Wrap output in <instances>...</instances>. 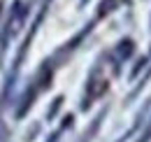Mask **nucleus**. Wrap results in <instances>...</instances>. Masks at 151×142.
I'll list each match as a JSON object with an SVG mask.
<instances>
[{"label": "nucleus", "mask_w": 151, "mask_h": 142, "mask_svg": "<svg viewBox=\"0 0 151 142\" xmlns=\"http://www.w3.org/2000/svg\"><path fill=\"white\" fill-rule=\"evenodd\" d=\"M132 49H135V42H132V40H123V42H119V47H116V56H119L121 61H126L132 54Z\"/></svg>", "instance_id": "obj_4"}, {"label": "nucleus", "mask_w": 151, "mask_h": 142, "mask_svg": "<svg viewBox=\"0 0 151 142\" xmlns=\"http://www.w3.org/2000/svg\"><path fill=\"white\" fill-rule=\"evenodd\" d=\"M105 114H107V107H105V109H100V114H98V117H95L93 121H91L88 130H84V135H81V142H91V140H93V135L98 133V128H100V124H102Z\"/></svg>", "instance_id": "obj_3"}, {"label": "nucleus", "mask_w": 151, "mask_h": 142, "mask_svg": "<svg viewBox=\"0 0 151 142\" xmlns=\"http://www.w3.org/2000/svg\"><path fill=\"white\" fill-rule=\"evenodd\" d=\"M60 105H63V96H58V98H54V103H51V107L47 109V119H49V121H54V117L58 114V109H60Z\"/></svg>", "instance_id": "obj_5"}, {"label": "nucleus", "mask_w": 151, "mask_h": 142, "mask_svg": "<svg viewBox=\"0 0 151 142\" xmlns=\"http://www.w3.org/2000/svg\"><path fill=\"white\" fill-rule=\"evenodd\" d=\"M81 2H86V0H81Z\"/></svg>", "instance_id": "obj_9"}, {"label": "nucleus", "mask_w": 151, "mask_h": 142, "mask_svg": "<svg viewBox=\"0 0 151 142\" xmlns=\"http://www.w3.org/2000/svg\"><path fill=\"white\" fill-rule=\"evenodd\" d=\"M35 96H37V86H35L33 91L28 89L26 93H23V98H21V105L17 107V119H23V117H26V112H28V109L33 107V103H35Z\"/></svg>", "instance_id": "obj_2"}, {"label": "nucleus", "mask_w": 151, "mask_h": 142, "mask_svg": "<svg viewBox=\"0 0 151 142\" xmlns=\"http://www.w3.org/2000/svg\"><path fill=\"white\" fill-rule=\"evenodd\" d=\"M37 133H40V126H33V130H28V133H26V142H33Z\"/></svg>", "instance_id": "obj_6"}, {"label": "nucleus", "mask_w": 151, "mask_h": 142, "mask_svg": "<svg viewBox=\"0 0 151 142\" xmlns=\"http://www.w3.org/2000/svg\"><path fill=\"white\" fill-rule=\"evenodd\" d=\"M107 91V79L105 77H98V70L91 72L88 77V84H86V93H84V100H81V109H88L93 98H100L102 93Z\"/></svg>", "instance_id": "obj_1"}, {"label": "nucleus", "mask_w": 151, "mask_h": 142, "mask_svg": "<svg viewBox=\"0 0 151 142\" xmlns=\"http://www.w3.org/2000/svg\"><path fill=\"white\" fill-rule=\"evenodd\" d=\"M60 133H63V130L58 128L56 133H51V135H49V140H47V142H60Z\"/></svg>", "instance_id": "obj_8"}, {"label": "nucleus", "mask_w": 151, "mask_h": 142, "mask_svg": "<svg viewBox=\"0 0 151 142\" xmlns=\"http://www.w3.org/2000/svg\"><path fill=\"white\" fill-rule=\"evenodd\" d=\"M0 142H7V126L2 124V119H0Z\"/></svg>", "instance_id": "obj_7"}]
</instances>
